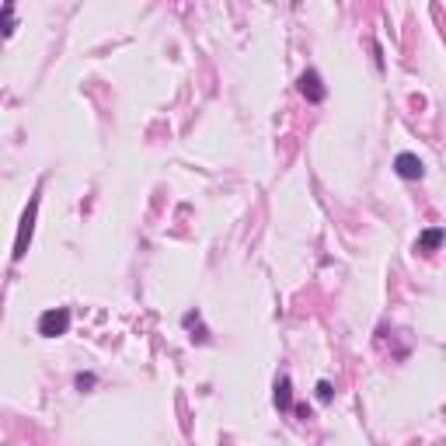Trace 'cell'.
Here are the masks:
<instances>
[{"label": "cell", "mask_w": 446, "mask_h": 446, "mask_svg": "<svg viewBox=\"0 0 446 446\" xmlns=\"http://www.w3.org/2000/svg\"><path fill=\"white\" fill-rule=\"evenodd\" d=\"M67 331H70V310L67 307L45 310L39 317V334H45V339H56V334H67Z\"/></svg>", "instance_id": "1"}, {"label": "cell", "mask_w": 446, "mask_h": 446, "mask_svg": "<svg viewBox=\"0 0 446 446\" xmlns=\"http://www.w3.org/2000/svg\"><path fill=\"white\" fill-rule=\"evenodd\" d=\"M35 209H39V199H32V206H28V213H25V220H21V234H18V244H14V262H21L25 251H28L32 227H35Z\"/></svg>", "instance_id": "2"}, {"label": "cell", "mask_w": 446, "mask_h": 446, "mask_svg": "<svg viewBox=\"0 0 446 446\" xmlns=\"http://www.w3.org/2000/svg\"><path fill=\"white\" fill-rule=\"evenodd\" d=\"M297 87H300V94L307 98V101H324V84H321V77H317V70H304L300 74V81H297Z\"/></svg>", "instance_id": "3"}, {"label": "cell", "mask_w": 446, "mask_h": 446, "mask_svg": "<svg viewBox=\"0 0 446 446\" xmlns=\"http://www.w3.org/2000/svg\"><path fill=\"white\" fill-rule=\"evenodd\" d=\"M394 171H398L405 182H418V178L425 175V167H422V160H418L415 153H398V160H394Z\"/></svg>", "instance_id": "4"}, {"label": "cell", "mask_w": 446, "mask_h": 446, "mask_svg": "<svg viewBox=\"0 0 446 446\" xmlns=\"http://www.w3.org/2000/svg\"><path fill=\"white\" fill-rule=\"evenodd\" d=\"M275 405H279V412H290V408H293V387H290V376H279V383H275Z\"/></svg>", "instance_id": "5"}, {"label": "cell", "mask_w": 446, "mask_h": 446, "mask_svg": "<svg viewBox=\"0 0 446 446\" xmlns=\"http://www.w3.org/2000/svg\"><path fill=\"white\" fill-rule=\"evenodd\" d=\"M443 241H446V231H439V227H436V231H425V234L418 237V251H432V248H439Z\"/></svg>", "instance_id": "6"}, {"label": "cell", "mask_w": 446, "mask_h": 446, "mask_svg": "<svg viewBox=\"0 0 446 446\" xmlns=\"http://www.w3.org/2000/svg\"><path fill=\"white\" fill-rule=\"evenodd\" d=\"M317 398H321V401H331V383H328V380L317 383Z\"/></svg>", "instance_id": "7"}, {"label": "cell", "mask_w": 446, "mask_h": 446, "mask_svg": "<svg viewBox=\"0 0 446 446\" xmlns=\"http://www.w3.org/2000/svg\"><path fill=\"white\" fill-rule=\"evenodd\" d=\"M77 387H81V390L94 387V373H81V376H77Z\"/></svg>", "instance_id": "8"}]
</instances>
